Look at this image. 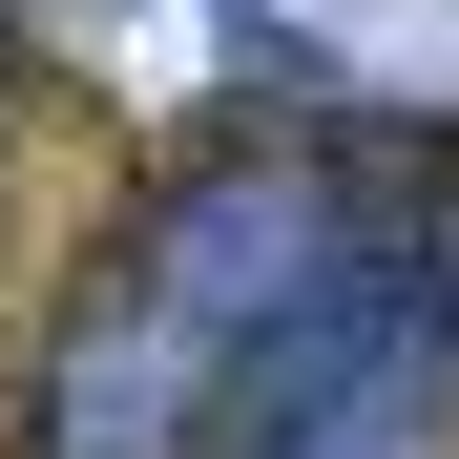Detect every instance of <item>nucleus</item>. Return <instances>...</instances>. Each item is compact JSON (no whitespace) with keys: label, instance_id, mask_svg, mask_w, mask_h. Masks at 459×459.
<instances>
[{"label":"nucleus","instance_id":"nucleus-1","mask_svg":"<svg viewBox=\"0 0 459 459\" xmlns=\"http://www.w3.org/2000/svg\"><path fill=\"white\" fill-rule=\"evenodd\" d=\"M334 292V209L314 168H209L146 251L84 292V355H63V459H209L230 397L272 376V334Z\"/></svg>","mask_w":459,"mask_h":459},{"label":"nucleus","instance_id":"nucleus-2","mask_svg":"<svg viewBox=\"0 0 459 459\" xmlns=\"http://www.w3.org/2000/svg\"><path fill=\"white\" fill-rule=\"evenodd\" d=\"M209 459H459V251H334Z\"/></svg>","mask_w":459,"mask_h":459}]
</instances>
